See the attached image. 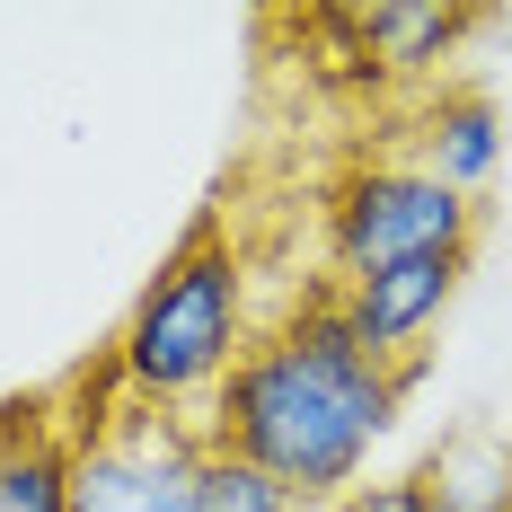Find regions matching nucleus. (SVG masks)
Wrapping results in <instances>:
<instances>
[{
	"instance_id": "1",
	"label": "nucleus",
	"mask_w": 512,
	"mask_h": 512,
	"mask_svg": "<svg viewBox=\"0 0 512 512\" xmlns=\"http://www.w3.org/2000/svg\"><path fill=\"white\" fill-rule=\"evenodd\" d=\"M415 380H424V362L389 371L380 354H362L336 283H318L274 327H256V345L204 407V442L265 468L292 504L327 512L371 477V451L389 442Z\"/></svg>"
},
{
	"instance_id": "2",
	"label": "nucleus",
	"mask_w": 512,
	"mask_h": 512,
	"mask_svg": "<svg viewBox=\"0 0 512 512\" xmlns=\"http://www.w3.org/2000/svg\"><path fill=\"white\" fill-rule=\"evenodd\" d=\"M256 345V309H248V256L230 248L221 221H195L168 265L133 292L124 327H115V371L142 407L168 415H195L221 398V380L239 371V354Z\"/></svg>"
},
{
	"instance_id": "3",
	"label": "nucleus",
	"mask_w": 512,
	"mask_h": 512,
	"mask_svg": "<svg viewBox=\"0 0 512 512\" xmlns=\"http://www.w3.org/2000/svg\"><path fill=\"white\" fill-rule=\"evenodd\" d=\"M71 512H195L204 504V424L195 415L142 407L133 389H115L106 407L71 398Z\"/></svg>"
},
{
	"instance_id": "4",
	"label": "nucleus",
	"mask_w": 512,
	"mask_h": 512,
	"mask_svg": "<svg viewBox=\"0 0 512 512\" xmlns=\"http://www.w3.org/2000/svg\"><path fill=\"white\" fill-rule=\"evenodd\" d=\"M477 248V204L424 177L415 159H354L327 195V265L336 283L389 274L415 256H468Z\"/></svg>"
},
{
	"instance_id": "5",
	"label": "nucleus",
	"mask_w": 512,
	"mask_h": 512,
	"mask_svg": "<svg viewBox=\"0 0 512 512\" xmlns=\"http://www.w3.org/2000/svg\"><path fill=\"white\" fill-rule=\"evenodd\" d=\"M460 283H468V256H415V265H389V274L336 283V301H345V327L362 336V354L407 371V362H424V336L460 301Z\"/></svg>"
},
{
	"instance_id": "6",
	"label": "nucleus",
	"mask_w": 512,
	"mask_h": 512,
	"mask_svg": "<svg viewBox=\"0 0 512 512\" xmlns=\"http://www.w3.org/2000/svg\"><path fill=\"white\" fill-rule=\"evenodd\" d=\"M354 36H362L371 80L398 89V80H433V71L477 36V9H442V0H371V9H354Z\"/></svg>"
},
{
	"instance_id": "7",
	"label": "nucleus",
	"mask_w": 512,
	"mask_h": 512,
	"mask_svg": "<svg viewBox=\"0 0 512 512\" xmlns=\"http://www.w3.org/2000/svg\"><path fill=\"white\" fill-rule=\"evenodd\" d=\"M0 512H71L62 398H9L0 407Z\"/></svg>"
},
{
	"instance_id": "8",
	"label": "nucleus",
	"mask_w": 512,
	"mask_h": 512,
	"mask_svg": "<svg viewBox=\"0 0 512 512\" xmlns=\"http://www.w3.org/2000/svg\"><path fill=\"white\" fill-rule=\"evenodd\" d=\"M407 159L424 168V177H442L451 195L477 204V186L504 168V115H495V98H477V89H442V98H424Z\"/></svg>"
},
{
	"instance_id": "9",
	"label": "nucleus",
	"mask_w": 512,
	"mask_h": 512,
	"mask_svg": "<svg viewBox=\"0 0 512 512\" xmlns=\"http://www.w3.org/2000/svg\"><path fill=\"white\" fill-rule=\"evenodd\" d=\"M415 486L433 512H512V442L495 424H460L424 451Z\"/></svg>"
},
{
	"instance_id": "10",
	"label": "nucleus",
	"mask_w": 512,
	"mask_h": 512,
	"mask_svg": "<svg viewBox=\"0 0 512 512\" xmlns=\"http://www.w3.org/2000/svg\"><path fill=\"white\" fill-rule=\"evenodd\" d=\"M195 512H301L265 468H248V460H230V451H212L204 460V504Z\"/></svg>"
},
{
	"instance_id": "11",
	"label": "nucleus",
	"mask_w": 512,
	"mask_h": 512,
	"mask_svg": "<svg viewBox=\"0 0 512 512\" xmlns=\"http://www.w3.org/2000/svg\"><path fill=\"white\" fill-rule=\"evenodd\" d=\"M327 512H433V504H424L415 477H371V486H354L345 504H327Z\"/></svg>"
},
{
	"instance_id": "12",
	"label": "nucleus",
	"mask_w": 512,
	"mask_h": 512,
	"mask_svg": "<svg viewBox=\"0 0 512 512\" xmlns=\"http://www.w3.org/2000/svg\"><path fill=\"white\" fill-rule=\"evenodd\" d=\"M504 442H512V433H504Z\"/></svg>"
}]
</instances>
